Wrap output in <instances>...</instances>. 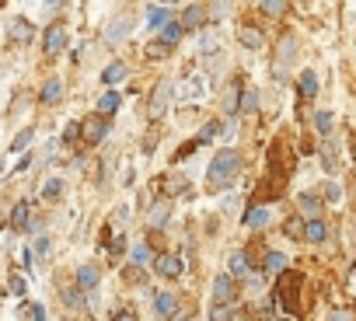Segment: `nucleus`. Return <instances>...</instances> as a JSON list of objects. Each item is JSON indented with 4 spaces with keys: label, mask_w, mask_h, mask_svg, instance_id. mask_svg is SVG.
<instances>
[{
    "label": "nucleus",
    "mask_w": 356,
    "mask_h": 321,
    "mask_svg": "<svg viewBox=\"0 0 356 321\" xmlns=\"http://www.w3.org/2000/svg\"><path fill=\"white\" fill-rule=\"evenodd\" d=\"M238 101H241V84L231 88V94H227V101H224V112H227V115H238Z\"/></svg>",
    "instance_id": "obj_32"
},
{
    "label": "nucleus",
    "mask_w": 356,
    "mask_h": 321,
    "mask_svg": "<svg viewBox=\"0 0 356 321\" xmlns=\"http://www.w3.org/2000/svg\"><path fill=\"white\" fill-rule=\"evenodd\" d=\"M234 297V276L231 272H220L217 279H213V300L217 304H227Z\"/></svg>",
    "instance_id": "obj_10"
},
{
    "label": "nucleus",
    "mask_w": 356,
    "mask_h": 321,
    "mask_svg": "<svg viewBox=\"0 0 356 321\" xmlns=\"http://www.w3.org/2000/svg\"><path fill=\"white\" fill-rule=\"evenodd\" d=\"M325 199H328V203H339V199H342V189H339V186H328V189H325Z\"/></svg>",
    "instance_id": "obj_42"
},
{
    "label": "nucleus",
    "mask_w": 356,
    "mask_h": 321,
    "mask_svg": "<svg viewBox=\"0 0 356 321\" xmlns=\"http://www.w3.org/2000/svg\"><path fill=\"white\" fill-rule=\"evenodd\" d=\"M238 42H241L245 49H259V46H262V32L252 28V25H241V28H238Z\"/></svg>",
    "instance_id": "obj_16"
},
{
    "label": "nucleus",
    "mask_w": 356,
    "mask_h": 321,
    "mask_svg": "<svg viewBox=\"0 0 356 321\" xmlns=\"http://www.w3.org/2000/svg\"><path fill=\"white\" fill-rule=\"evenodd\" d=\"M129 32H133V15H119V18L108 22V28H105V42H108V46H119L122 39H129Z\"/></svg>",
    "instance_id": "obj_4"
},
{
    "label": "nucleus",
    "mask_w": 356,
    "mask_h": 321,
    "mask_svg": "<svg viewBox=\"0 0 356 321\" xmlns=\"http://www.w3.org/2000/svg\"><path fill=\"white\" fill-rule=\"evenodd\" d=\"M297 91H300L304 98H314V94H318V77H314L311 70H304V74L297 77Z\"/></svg>",
    "instance_id": "obj_20"
},
{
    "label": "nucleus",
    "mask_w": 356,
    "mask_h": 321,
    "mask_svg": "<svg viewBox=\"0 0 356 321\" xmlns=\"http://www.w3.org/2000/svg\"><path fill=\"white\" fill-rule=\"evenodd\" d=\"M171 94H175V84H171L168 77H161V81L154 84V94H150L147 115H150V119H161V115L168 112V101H171Z\"/></svg>",
    "instance_id": "obj_2"
},
{
    "label": "nucleus",
    "mask_w": 356,
    "mask_h": 321,
    "mask_svg": "<svg viewBox=\"0 0 356 321\" xmlns=\"http://www.w3.org/2000/svg\"><path fill=\"white\" fill-rule=\"evenodd\" d=\"M32 136H35V133H32V129H22V133H18V140H15V143H11V150H25V147H29V143H32Z\"/></svg>",
    "instance_id": "obj_39"
},
{
    "label": "nucleus",
    "mask_w": 356,
    "mask_h": 321,
    "mask_svg": "<svg viewBox=\"0 0 356 321\" xmlns=\"http://www.w3.org/2000/svg\"><path fill=\"white\" fill-rule=\"evenodd\" d=\"M224 318H231V311H227L224 304H217V307L210 311V321H224Z\"/></svg>",
    "instance_id": "obj_41"
},
{
    "label": "nucleus",
    "mask_w": 356,
    "mask_h": 321,
    "mask_svg": "<svg viewBox=\"0 0 356 321\" xmlns=\"http://www.w3.org/2000/svg\"><path fill=\"white\" fill-rule=\"evenodd\" d=\"M314 129H318L321 136H328V133H332V112H325V108L314 112Z\"/></svg>",
    "instance_id": "obj_31"
},
{
    "label": "nucleus",
    "mask_w": 356,
    "mask_h": 321,
    "mask_svg": "<svg viewBox=\"0 0 356 321\" xmlns=\"http://www.w3.org/2000/svg\"><path fill=\"white\" fill-rule=\"evenodd\" d=\"M154 269H157L161 279H178V276L186 272V262L178 258V255H157L154 258Z\"/></svg>",
    "instance_id": "obj_5"
},
{
    "label": "nucleus",
    "mask_w": 356,
    "mask_h": 321,
    "mask_svg": "<svg viewBox=\"0 0 356 321\" xmlns=\"http://www.w3.org/2000/svg\"><path fill=\"white\" fill-rule=\"evenodd\" d=\"M11 227L15 231H29V203H18L11 210Z\"/></svg>",
    "instance_id": "obj_22"
},
{
    "label": "nucleus",
    "mask_w": 356,
    "mask_h": 321,
    "mask_svg": "<svg viewBox=\"0 0 356 321\" xmlns=\"http://www.w3.org/2000/svg\"><path fill=\"white\" fill-rule=\"evenodd\" d=\"M200 53H203V56H217V35H213V32L200 39Z\"/></svg>",
    "instance_id": "obj_36"
},
{
    "label": "nucleus",
    "mask_w": 356,
    "mask_h": 321,
    "mask_svg": "<svg viewBox=\"0 0 356 321\" xmlns=\"http://www.w3.org/2000/svg\"><path fill=\"white\" fill-rule=\"evenodd\" d=\"M286 269V255L283 252H269L266 255V276H276V272H283Z\"/></svg>",
    "instance_id": "obj_24"
},
{
    "label": "nucleus",
    "mask_w": 356,
    "mask_h": 321,
    "mask_svg": "<svg viewBox=\"0 0 356 321\" xmlns=\"http://www.w3.org/2000/svg\"><path fill=\"white\" fill-rule=\"evenodd\" d=\"M126 74H129V70H126V63H122V60H115V63H108V67L102 70V84H108V88H112V84H122V81H126Z\"/></svg>",
    "instance_id": "obj_11"
},
{
    "label": "nucleus",
    "mask_w": 356,
    "mask_h": 321,
    "mask_svg": "<svg viewBox=\"0 0 356 321\" xmlns=\"http://www.w3.org/2000/svg\"><path fill=\"white\" fill-rule=\"evenodd\" d=\"M63 46H67V32H63L60 25L46 28V39H42V49H46V56H56Z\"/></svg>",
    "instance_id": "obj_8"
},
{
    "label": "nucleus",
    "mask_w": 356,
    "mask_h": 321,
    "mask_svg": "<svg viewBox=\"0 0 356 321\" xmlns=\"http://www.w3.org/2000/svg\"><path fill=\"white\" fill-rule=\"evenodd\" d=\"M39 98H42L46 105H56V101L63 98V81H60V77H49V81L42 84V94H39Z\"/></svg>",
    "instance_id": "obj_12"
},
{
    "label": "nucleus",
    "mask_w": 356,
    "mask_h": 321,
    "mask_svg": "<svg viewBox=\"0 0 356 321\" xmlns=\"http://www.w3.org/2000/svg\"><path fill=\"white\" fill-rule=\"evenodd\" d=\"M42 4H46V8H53V4H60V0H42Z\"/></svg>",
    "instance_id": "obj_45"
},
{
    "label": "nucleus",
    "mask_w": 356,
    "mask_h": 321,
    "mask_svg": "<svg viewBox=\"0 0 356 321\" xmlns=\"http://www.w3.org/2000/svg\"><path fill=\"white\" fill-rule=\"evenodd\" d=\"M178 22H182V28H186V32H200V28L207 25V11H203L200 4H193V8H186V11H182V18H178Z\"/></svg>",
    "instance_id": "obj_7"
},
{
    "label": "nucleus",
    "mask_w": 356,
    "mask_h": 321,
    "mask_svg": "<svg viewBox=\"0 0 356 321\" xmlns=\"http://www.w3.org/2000/svg\"><path fill=\"white\" fill-rule=\"evenodd\" d=\"M217 133H220V122H217V119H210V122H207V126H203V129L196 133V147H203V143H210V140H213Z\"/></svg>",
    "instance_id": "obj_27"
},
{
    "label": "nucleus",
    "mask_w": 356,
    "mask_h": 321,
    "mask_svg": "<svg viewBox=\"0 0 356 321\" xmlns=\"http://www.w3.org/2000/svg\"><path fill=\"white\" fill-rule=\"evenodd\" d=\"M164 22H168V11H161V8H150V11H147V25H150V28H161Z\"/></svg>",
    "instance_id": "obj_35"
},
{
    "label": "nucleus",
    "mask_w": 356,
    "mask_h": 321,
    "mask_svg": "<svg viewBox=\"0 0 356 321\" xmlns=\"http://www.w3.org/2000/svg\"><path fill=\"white\" fill-rule=\"evenodd\" d=\"M168 213H171V206H168V203H157V206L150 210V227L161 231V227L168 224Z\"/></svg>",
    "instance_id": "obj_26"
},
{
    "label": "nucleus",
    "mask_w": 356,
    "mask_h": 321,
    "mask_svg": "<svg viewBox=\"0 0 356 321\" xmlns=\"http://www.w3.org/2000/svg\"><path fill=\"white\" fill-rule=\"evenodd\" d=\"M11 290H15V293H25V279H22L18 272L11 276Z\"/></svg>",
    "instance_id": "obj_44"
},
{
    "label": "nucleus",
    "mask_w": 356,
    "mask_h": 321,
    "mask_svg": "<svg viewBox=\"0 0 356 321\" xmlns=\"http://www.w3.org/2000/svg\"><path fill=\"white\" fill-rule=\"evenodd\" d=\"M35 255H42V258L49 255V238H39V241H35Z\"/></svg>",
    "instance_id": "obj_43"
},
{
    "label": "nucleus",
    "mask_w": 356,
    "mask_h": 321,
    "mask_svg": "<svg viewBox=\"0 0 356 321\" xmlns=\"http://www.w3.org/2000/svg\"><path fill=\"white\" fill-rule=\"evenodd\" d=\"M63 196V182L60 179H49L46 186H42V199H49V203H56Z\"/></svg>",
    "instance_id": "obj_29"
},
{
    "label": "nucleus",
    "mask_w": 356,
    "mask_h": 321,
    "mask_svg": "<svg viewBox=\"0 0 356 321\" xmlns=\"http://www.w3.org/2000/svg\"><path fill=\"white\" fill-rule=\"evenodd\" d=\"M81 136H84V143L88 147H98L105 136H108V115H88L84 122H81Z\"/></svg>",
    "instance_id": "obj_3"
},
{
    "label": "nucleus",
    "mask_w": 356,
    "mask_h": 321,
    "mask_svg": "<svg viewBox=\"0 0 356 321\" xmlns=\"http://www.w3.org/2000/svg\"><path fill=\"white\" fill-rule=\"evenodd\" d=\"M25 318H32V321H46V311H42V304H25V311H22Z\"/></svg>",
    "instance_id": "obj_38"
},
{
    "label": "nucleus",
    "mask_w": 356,
    "mask_h": 321,
    "mask_svg": "<svg viewBox=\"0 0 356 321\" xmlns=\"http://www.w3.org/2000/svg\"><path fill=\"white\" fill-rule=\"evenodd\" d=\"M269 220H273V210L269 206H248L245 210V227H252V231H262Z\"/></svg>",
    "instance_id": "obj_9"
},
{
    "label": "nucleus",
    "mask_w": 356,
    "mask_h": 321,
    "mask_svg": "<svg viewBox=\"0 0 356 321\" xmlns=\"http://www.w3.org/2000/svg\"><path fill=\"white\" fill-rule=\"evenodd\" d=\"M227 11H231V0H213V8H210V15H207V18H210V22H220Z\"/></svg>",
    "instance_id": "obj_34"
},
{
    "label": "nucleus",
    "mask_w": 356,
    "mask_h": 321,
    "mask_svg": "<svg viewBox=\"0 0 356 321\" xmlns=\"http://www.w3.org/2000/svg\"><path fill=\"white\" fill-rule=\"evenodd\" d=\"M175 314H178V297L168 290L154 293V318H175Z\"/></svg>",
    "instance_id": "obj_6"
},
{
    "label": "nucleus",
    "mask_w": 356,
    "mask_h": 321,
    "mask_svg": "<svg viewBox=\"0 0 356 321\" xmlns=\"http://www.w3.org/2000/svg\"><path fill=\"white\" fill-rule=\"evenodd\" d=\"M262 15L283 18V15H286V0H262Z\"/></svg>",
    "instance_id": "obj_28"
},
{
    "label": "nucleus",
    "mask_w": 356,
    "mask_h": 321,
    "mask_svg": "<svg viewBox=\"0 0 356 321\" xmlns=\"http://www.w3.org/2000/svg\"><path fill=\"white\" fill-rule=\"evenodd\" d=\"M241 165H245V157L234 150V147H227V150H220L213 160H210V172H207V182L213 186V189H220V186H227L238 172H241Z\"/></svg>",
    "instance_id": "obj_1"
},
{
    "label": "nucleus",
    "mask_w": 356,
    "mask_h": 321,
    "mask_svg": "<svg viewBox=\"0 0 356 321\" xmlns=\"http://www.w3.org/2000/svg\"><path fill=\"white\" fill-rule=\"evenodd\" d=\"M164 4H178V0H164Z\"/></svg>",
    "instance_id": "obj_46"
},
{
    "label": "nucleus",
    "mask_w": 356,
    "mask_h": 321,
    "mask_svg": "<svg viewBox=\"0 0 356 321\" xmlns=\"http://www.w3.org/2000/svg\"><path fill=\"white\" fill-rule=\"evenodd\" d=\"M32 35H35V25H32L29 18H18V22L11 25V39H18V42H32Z\"/></svg>",
    "instance_id": "obj_18"
},
{
    "label": "nucleus",
    "mask_w": 356,
    "mask_h": 321,
    "mask_svg": "<svg viewBox=\"0 0 356 321\" xmlns=\"http://www.w3.org/2000/svg\"><path fill=\"white\" fill-rule=\"evenodd\" d=\"M300 210H307V213H318V210H321L318 196H314V192H300Z\"/></svg>",
    "instance_id": "obj_37"
},
{
    "label": "nucleus",
    "mask_w": 356,
    "mask_h": 321,
    "mask_svg": "<svg viewBox=\"0 0 356 321\" xmlns=\"http://www.w3.org/2000/svg\"><path fill=\"white\" fill-rule=\"evenodd\" d=\"M231 276H248V258H245V252H234L231 255Z\"/></svg>",
    "instance_id": "obj_30"
},
{
    "label": "nucleus",
    "mask_w": 356,
    "mask_h": 321,
    "mask_svg": "<svg viewBox=\"0 0 356 321\" xmlns=\"http://www.w3.org/2000/svg\"><path fill=\"white\" fill-rule=\"evenodd\" d=\"M119 105H122L119 91H105V94L98 98V112H102V115H115V112H119Z\"/></svg>",
    "instance_id": "obj_19"
},
{
    "label": "nucleus",
    "mask_w": 356,
    "mask_h": 321,
    "mask_svg": "<svg viewBox=\"0 0 356 321\" xmlns=\"http://www.w3.org/2000/svg\"><path fill=\"white\" fill-rule=\"evenodd\" d=\"M60 293H63V304H67V307L84 311V290H81V286H77V290H74V286H63Z\"/></svg>",
    "instance_id": "obj_21"
},
{
    "label": "nucleus",
    "mask_w": 356,
    "mask_h": 321,
    "mask_svg": "<svg viewBox=\"0 0 356 321\" xmlns=\"http://www.w3.org/2000/svg\"><path fill=\"white\" fill-rule=\"evenodd\" d=\"M129 258H133L136 265H147V262L154 258V252H150V245H147V241H136V245L129 248Z\"/></svg>",
    "instance_id": "obj_23"
},
{
    "label": "nucleus",
    "mask_w": 356,
    "mask_h": 321,
    "mask_svg": "<svg viewBox=\"0 0 356 321\" xmlns=\"http://www.w3.org/2000/svg\"><path fill=\"white\" fill-rule=\"evenodd\" d=\"M77 286H81V290H95V286H98V265H91V262L81 265V269H77Z\"/></svg>",
    "instance_id": "obj_17"
},
{
    "label": "nucleus",
    "mask_w": 356,
    "mask_h": 321,
    "mask_svg": "<svg viewBox=\"0 0 356 321\" xmlns=\"http://www.w3.org/2000/svg\"><path fill=\"white\" fill-rule=\"evenodd\" d=\"M286 234H293V238H304V227H300V220L293 217V220H286Z\"/></svg>",
    "instance_id": "obj_40"
},
{
    "label": "nucleus",
    "mask_w": 356,
    "mask_h": 321,
    "mask_svg": "<svg viewBox=\"0 0 356 321\" xmlns=\"http://www.w3.org/2000/svg\"><path fill=\"white\" fill-rule=\"evenodd\" d=\"M304 238H307L311 245H321V241L328 238V227H325V220H318V217H314V220H307V224H304Z\"/></svg>",
    "instance_id": "obj_14"
},
{
    "label": "nucleus",
    "mask_w": 356,
    "mask_h": 321,
    "mask_svg": "<svg viewBox=\"0 0 356 321\" xmlns=\"http://www.w3.org/2000/svg\"><path fill=\"white\" fill-rule=\"evenodd\" d=\"M182 35H186L182 22H171V18H168V22L161 25V39H164L168 46H175V42H182Z\"/></svg>",
    "instance_id": "obj_15"
},
{
    "label": "nucleus",
    "mask_w": 356,
    "mask_h": 321,
    "mask_svg": "<svg viewBox=\"0 0 356 321\" xmlns=\"http://www.w3.org/2000/svg\"><path fill=\"white\" fill-rule=\"evenodd\" d=\"M168 49H171V46H168L164 39H157V42H150V46H147V56H150V60H164V56H168Z\"/></svg>",
    "instance_id": "obj_33"
},
{
    "label": "nucleus",
    "mask_w": 356,
    "mask_h": 321,
    "mask_svg": "<svg viewBox=\"0 0 356 321\" xmlns=\"http://www.w3.org/2000/svg\"><path fill=\"white\" fill-rule=\"evenodd\" d=\"M252 112H259V91H255V88H241L238 115H252Z\"/></svg>",
    "instance_id": "obj_13"
},
{
    "label": "nucleus",
    "mask_w": 356,
    "mask_h": 321,
    "mask_svg": "<svg viewBox=\"0 0 356 321\" xmlns=\"http://www.w3.org/2000/svg\"><path fill=\"white\" fill-rule=\"evenodd\" d=\"M293 49H297V39H293V35H283L280 53H276V56H280V67H286V63L293 60Z\"/></svg>",
    "instance_id": "obj_25"
}]
</instances>
